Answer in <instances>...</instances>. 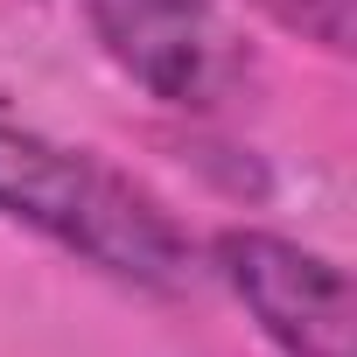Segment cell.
<instances>
[{"label":"cell","instance_id":"3","mask_svg":"<svg viewBox=\"0 0 357 357\" xmlns=\"http://www.w3.org/2000/svg\"><path fill=\"white\" fill-rule=\"evenodd\" d=\"M211 273L231 287V301L280 357H350L357 301L350 273L329 252L259 225H225L211 231Z\"/></svg>","mask_w":357,"mask_h":357},{"label":"cell","instance_id":"2","mask_svg":"<svg viewBox=\"0 0 357 357\" xmlns=\"http://www.w3.org/2000/svg\"><path fill=\"white\" fill-rule=\"evenodd\" d=\"M105 63L175 112H225L252 91V43L211 0H77Z\"/></svg>","mask_w":357,"mask_h":357},{"label":"cell","instance_id":"4","mask_svg":"<svg viewBox=\"0 0 357 357\" xmlns=\"http://www.w3.org/2000/svg\"><path fill=\"white\" fill-rule=\"evenodd\" d=\"M252 8L273 29L315 43L322 56H350L357 50V0H252Z\"/></svg>","mask_w":357,"mask_h":357},{"label":"cell","instance_id":"1","mask_svg":"<svg viewBox=\"0 0 357 357\" xmlns=\"http://www.w3.org/2000/svg\"><path fill=\"white\" fill-rule=\"evenodd\" d=\"M0 225H22L140 294H175L197 273V238L147 183L15 119H0Z\"/></svg>","mask_w":357,"mask_h":357}]
</instances>
